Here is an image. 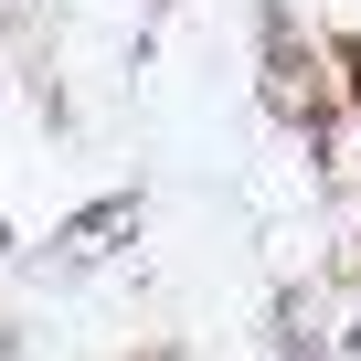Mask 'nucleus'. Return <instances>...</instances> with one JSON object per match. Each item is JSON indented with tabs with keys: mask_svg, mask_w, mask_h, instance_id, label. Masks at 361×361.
Masks as SVG:
<instances>
[{
	"mask_svg": "<svg viewBox=\"0 0 361 361\" xmlns=\"http://www.w3.org/2000/svg\"><path fill=\"white\" fill-rule=\"evenodd\" d=\"M138 234H149V192H138V180H117V192L75 202V213L43 234V276H96V266H117Z\"/></svg>",
	"mask_w": 361,
	"mask_h": 361,
	"instance_id": "f257e3e1",
	"label": "nucleus"
},
{
	"mask_svg": "<svg viewBox=\"0 0 361 361\" xmlns=\"http://www.w3.org/2000/svg\"><path fill=\"white\" fill-rule=\"evenodd\" d=\"M266 329H276V361H340L350 308H329V287H319V276H287V287L266 298Z\"/></svg>",
	"mask_w": 361,
	"mask_h": 361,
	"instance_id": "f03ea898",
	"label": "nucleus"
},
{
	"mask_svg": "<svg viewBox=\"0 0 361 361\" xmlns=\"http://www.w3.org/2000/svg\"><path fill=\"white\" fill-rule=\"evenodd\" d=\"M340 361H361V298H350V329H340Z\"/></svg>",
	"mask_w": 361,
	"mask_h": 361,
	"instance_id": "7ed1b4c3",
	"label": "nucleus"
},
{
	"mask_svg": "<svg viewBox=\"0 0 361 361\" xmlns=\"http://www.w3.org/2000/svg\"><path fill=\"white\" fill-rule=\"evenodd\" d=\"M0 266H22V234H11V213H0Z\"/></svg>",
	"mask_w": 361,
	"mask_h": 361,
	"instance_id": "20e7f679",
	"label": "nucleus"
},
{
	"mask_svg": "<svg viewBox=\"0 0 361 361\" xmlns=\"http://www.w3.org/2000/svg\"><path fill=\"white\" fill-rule=\"evenodd\" d=\"M138 361H180V340H149V350H138Z\"/></svg>",
	"mask_w": 361,
	"mask_h": 361,
	"instance_id": "39448f33",
	"label": "nucleus"
},
{
	"mask_svg": "<svg viewBox=\"0 0 361 361\" xmlns=\"http://www.w3.org/2000/svg\"><path fill=\"white\" fill-rule=\"evenodd\" d=\"M11 350H22V340H11V319H0V361H11Z\"/></svg>",
	"mask_w": 361,
	"mask_h": 361,
	"instance_id": "423d86ee",
	"label": "nucleus"
},
{
	"mask_svg": "<svg viewBox=\"0 0 361 361\" xmlns=\"http://www.w3.org/2000/svg\"><path fill=\"white\" fill-rule=\"evenodd\" d=\"M138 11H149V22H159V11H180V0H138Z\"/></svg>",
	"mask_w": 361,
	"mask_h": 361,
	"instance_id": "0eeeda50",
	"label": "nucleus"
},
{
	"mask_svg": "<svg viewBox=\"0 0 361 361\" xmlns=\"http://www.w3.org/2000/svg\"><path fill=\"white\" fill-rule=\"evenodd\" d=\"M0 22H22V0H0Z\"/></svg>",
	"mask_w": 361,
	"mask_h": 361,
	"instance_id": "6e6552de",
	"label": "nucleus"
}]
</instances>
